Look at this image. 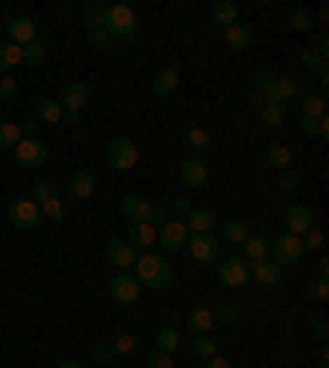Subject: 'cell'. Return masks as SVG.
<instances>
[{
	"mask_svg": "<svg viewBox=\"0 0 329 368\" xmlns=\"http://www.w3.org/2000/svg\"><path fill=\"white\" fill-rule=\"evenodd\" d=\"M135 280L148 286V290H168L172 280H175V270H172V263L164 260L162 253H152V250H145L139 253V260H135Z\"/></svg>",
	"mask_w": 329,
	"mask_h": 368,
	"instance_id": "1",
	"label": "cell"
},
{
	"mask_svg": "<svg viewBox=\"0 0 329 368\" xmlns=\"http://www.w3.org/2000/svg\"><path fill=\"white\" fill-rule=\"evenodd\" d=\"M263 162L270 164V168H280V171H286L293 158H290V148H286V145H270V148H267V155H263Z\"/></svg>",
	"mask_w": 329,
	"mask_h": 368,
	"instance_id": "34",
	"label": "cell"
},
{
	"mask_svg": "<svg viewBox=\"0 0 329 368\" xmlns=\"http://www.w3.org/2000/svg\"><path fill=\"white\" fill-rule=\"evenodd\" d=\"M188 250H191L195 263H214L220 257V243L214 234H191L188 237Z\"/></svg>",
	"mask_w": 329,
	"mask_h": 368,
	"instance_id": "8",
	"label": "cell"
},
{
	"mask_svg": "<svg viewBox=\"0 0 329 368\" xmlns=\"http://www.w3.org/2000/svg\"><path fill=\"white\" fill-rule=\"evenodd\" d=\"M178 346H181V336H178L175 329H158L155 332V352H164V355H175L178 352Z\"/></svg>",
	"mask_w": 329,
	"mask_h": 368,
	"instance_id": "28",
	"label": "cell"
},
{
	"mask_svg": "<svg viewBox=\"0 0 329 368\" xmlns=\"http://www.w3.org/2000/svg\"><path fill=\"white\" fill-rule=\"evenodd\" d=\"M188 348H191V355H195V358L208 362V358L218 355V339H211V336H195L191 342H188Z\"/></svg>",
	"mask_w": 329,
	"mask_h": 368,
	"instance_id": "29",
	"label": "cell"
},
{
	"mask_svg": "<svg viewBox=\"0 0 329 368\" xmlns=\"http://www.w3.org/2000/svg\"><path fill=\"white\" fill-rule=\"evenodd\" d=\"M23 63H30V66H43L46 63V43L36 36L33 43L23 46Z\"/></svg>",
	"mask_w": 329,
	"mask_h": 368,
	"instance_id": "36",
	"label": "cell"
},
{
	"mask_svg": "<svg viewBox=\"0 0 329 368\" xmlns=\"http://www.w3.org/2000/svg\"><path fill=\"white\" fill-rule=\"evenodd\" d=\"M211 17H214V27H218V30H227L230 23H237V3H230V0H218Z\"/></svg>",
	"mask_w": 329,
	"mask_h": 368,
	"instance_id": "26",
	"label": "cell"
},
{
	"mask_svg": "<svg viewBox=\"0 0 329 368\" xmlns=\"http://www.w3.org/2000/svg\"><path fill=\"white\" fill-rule=\"evenodd\" d=\"M13 155H17V164H20V168H40V164L46 162V145L40 139H20L17 148H13Z\"/></svg>",
	"mask_w": 329,
	"mask_h": 368,
	"instance_id": "9",
	"label": "cell"
},
{
	"mask_svg": "<svg viewBox=\"0 0 329 368\" xmlns=\"http://www.w3.org/2000/svg\"><path fill=\"white\" fill-rule=\"evenodd\" d=\"M185 325H188V332H191V336H208L211 325H214L211 309H208V306H195V309L185 316Z\"/></svg>",
	"mask_w": 329,
	"mask_h": 368,
	"instance_id": "22",
	"label": "cell"
},
{
	"mask_svg": "<svg viewBox=\"0 0 329 368\" xmlns=\"http://www.w3.org/2000/svg\"><path fill=\"white\" fill-rule=\"evenodd\" d=\"M316 362H319V368H329V348H326V346L319 348V355H316Z\"/></svg>",
	"mask_w": 329,
	"mask_h": 368,
	"instance_id": "60",
	"label": "cell"
},
{
	"mask_svg": "<svg viewBox=\"0 0 329 368\" xmlns=\"http://www.w3.org/2000/svg\"><path fill=\"white\" fill-rule=\"evenodd\" d=\"M309 227H316V220H313V211H309L307 204H293L286 211V234L303 237Z\"/></svg>",
	"mask_w": 329,
	"mask_h": 368,
	"instance_id": "13",
	"label": "cell"
},
{
	"mask_svg": "<svg viewBox=\"0 0 329 368\" xmlns=\"http://www.w3.org/2000/svg\"><path fill=\"white\" fill-rule=\"evenodd\" d=\"M319 139H329V122H326V115L319 119Z\"/></svg>",
	"mask_w": 329,
	"mask_h": 368,
	"instance_id": "62",
	"label": "cell"
},
{
	"mask_svg": "<svg viewBox=\"0 0 329 368\" xmlns=\"http://www.w3.org/2000/svg\"><path fill=\"white\" fill-rule=\"evenodd\" d=\"M316 53L326 59L329 56V36H326V30H319V36H316Z\"/></svg>",
	"mask_w": 329,
	"mask_h": 368,
	"instance_id": "56",
	"label": "cell"
},
{
	"mask_svg": "<svg viewBox=\"0 0 329 368\" xmlns=\"http://www.w3.org/2000/svg\"><path fill=\"white\" fill-rule=\"evenodd\" d=\"M63 122H66V125H76V122H79V112H73V108H63Z\"/></svg>",
	"mask_w": 329,
	"mask_h": 368,
	"instance_id": "59",
	"label": "cell"
},
{
	"mask_svg": "<svg viewBox=\"0 0 329 368\" xmlns=\"http://www.w3.org/2000/svg\"><path fill=\"white\" fill-rule=\"evenodd\" d=\"M106 158H109V168H115V171H132V168L139 164V148H135L132 139L119 135V139H112Z\"/></svg>",
	"mask_w": 329,
	"mask_h": 368,
	"instance_id": "4",
	"label": "cell"
},
{
	"mask_svg": "<svg viewBox=\"0 0 329 368\" xmlns=\"http://www.w3.org/2000/svg\"><path fill=\"white\" fill-rule=\"evenodd\" d=\"M89 40L96 46H112V40H109V33L106 30H89Z\"/></svg>",
	"mask_w": 329,
	"mask_h": 368,
	"instance_id": "54",
	"label": "cell"
},
{
	"mask_svg": "<svg viewBox=\"0 0 329 368\" xmlns=\"http://www.w3.org/2000/svg\"><path fill=\"white\" fill-rule=\"evenodd\" d=\"M237 316H241V309H237V303H230V299H220L214 309H211V319L220 325H230V323H237Z\"/></svg>",
	"mask_w": 329,
	"mask_h": 368,
	"instance_id": "32",
	"label": "cell"
},
{
	"mask_svg": "<svg viewBox=\"0 0 329 368\" xmlns=\"http://www.w3.org/2000/svg\"><path fill=\"white\" fill-rule=\"evenodd\" d=\"M112 355H115V352H112V346H102V342H99V346H92V362H96V365H106Z\"/></svg>",
	"mask_w": 329,
	"mask_h": 368,
	"instance_id": "50",
	"label": "cell"
},
{
	"mask_svg": "<svg viewBox=\"0 0 329 368\" xmlns=\"http://www.w3.org/2000/svg\"><path fill=\"white\" fill-rule=\"evenodd\" d=\"M296 184H300V181H296V174L290 171V168H286V171H280V181H276V187H280V191H293Z\"/></svg>",
	"mask_w": 329,
	"mask_h": 368,
	"instance_id": "51",
	"label": "cell"
},
{
	"mask_svg": "<svg viewBox=\"0 0 329 368\" xmlns=\"http://www.w3.org/2000/svg\"><path fill=\"white\" fill-rule=\"evenodd\" d=\"M300 240H303V250H323L326 247V234H323L319 227H309Z\"/></svg>",
	"mask_w": 329,
	"mask_h": 368,
	"instance_id": "43",
	"label": "cell"
},
{
	"mask_svg": "<svg viewBox=\"0 0 329 368\" xmlns=\"http://www.w3.org/2000/svg\"><path fill=\"white\" fill-rule=\"evenodd\" d=\"M56 368H83V362H76V358H63Z\"/></svg>",
	"mask_w": 329,
	"mask_h": 368,
	"instance_id": "61",
	"label": "cell"
},
{
	"mask_svg": "<svg viewBox=\"0 0 329 368\" xmlns=\"http://www.w3.org/2000/svg\"><path fill=\"white\" fill-rule=\"evenodd\" d=\"M106 257H109V263L122 273V270H132V267H135V260H139V250L129 247L125 240H109V243H106Z\"/></svg>",
	"mask_w": 329,
	"mask_h": 368,
	"instance_id": "11",
	"label": "cell"
},
{
	"mask_svg": "<svg viewBox=\"0 0 329 368\" xmlns=\"http://www.w3.org/2000/svg\"><path fill=\"white\" fill-rule=\"evenodd\" d=\"M204 368H230V362H227V358H220V355H214V358L204 362Z\"/></svg>",
	"mask_w": 329,
	"mask_h": 368,
	"instance_id": "58",
	"label": "cell"
},
{
	"mask_svg": "<svg viewBox=\"0 0 329 368\" xmlns=\"http://www.w3.org/2000/svg\"><path fill=\"white\" fill-rule=\"evenodd\" d=\"M214 224H218V217H214V211H208V207H191V214L185 217L188 234H211Z\"/></svg>",
	"mask_w": 329,
	"mask_h": 368,
	"instance_id": "17",
	"label": "cell"
},
{
	"mask_svg": "<svg viewBox=\"0 0 329 368\" xmlns=\"http://www.w3.org/2000/svg\"><path fill=\"white\" fill-rule=\"evenodd\" d=\"M191 207H195V204H191V197H188V194H178L175 201L168 204V214H175L178 220H185V217L191 214Z\"/></svg>",
	"mask_w": 329,
	"mask_h": 368,
	"instance_id": "44",
	"label": "cell"
},
{
	"mask_svg": "<svg viewBox=\"0 0 329 368\" xmlns=\"http://www.w3.org/2000/svg\"><path fill=\"white\" fill-rule=\"evenodd\" d=\"M92 191H96V174L92 171H73V178H69V194L73 197H92Z\"/></svg>",
	"mask_w": 329,
	"mask_h": 368,
	"instance_id": "24",
	"label": "cell"
},
{
	"mask_svg": "<svg viewBox=\"0 0 329 368\" xmlns=\"http://www.w3.org/2000/svg\"><path fill=\"white\" fill-rule=\"evenodd\" d=\"M260 119H263V125H270V129H276V125H284V122H286V106H284V102H274V106H263V108H260Z\"/></svg>",
	"mask_w": 329,
	"mask_h": 368,
	"instance_id": "37",
	"label": "cell"
},
{
	"mask_svg": "<svg viewBox=\"0 0 329 368\" xmlns=\"http://www.w3.org/2000/svg\"><path fill=\"white\" fill-rule=\"evenodd\" d=\"M112 352H115V355H132V352H135V336H129V332L119 336L112 342Z\"/></svg>",
	"mask_w": 329,
	"mask_h": 368,
	"instance_id": "48",
	"label": "cell"
},
{
	"mask_svg": "<svg viewBox=\"0 0 329 368\" xmlns=\"http://www.w3.org/2000/svg\"><path fill=\"white\" fill-rule=\"evenodd\" d=\"M300 132H303V135H319V119H307V115H300Z\"/></svg>",
	"mask_w": 329,
	"mask_h": 368,
	"instance_id": "53",
	"label": "cell"
},
{
	"mask_svg": "<svg viewBox=\"0 0 329 368\" xmlns=\"http://www.w3.org/2000/svg\"><path fill=\"white\" fill-rule=\"evenodd\" d=\"M303 253H307V250H303V240L293 237V234H284V237H276L274 243H270V260L280 263V267L296 263Z\"/></svg>",
	"mask_w": 329,
	"mask_h": 368,
	"instance_id": "6",
	"label": "cell"
},
{
	"mask_svg": "<svg viewBox=\"0 0 329 368\" xmlns=\"http://www.w3.org/2000/svg\"><path fill=\"white\" fill-rule=\"evenodd\" d=\"M313 336H316L319 342H326V336H329V323H326V319H316V323H313Z\"/></svg>",
	"mask_w": 329,
	"mask_h": 368,
	"instance_id": "55",
	"label": "cell"
},
{
	"mask_svg": "<svg viewBox=\"0 0 329 368\" xmlns=\"http://www.w3.org/2000/svg\"><path fill=\"white\" fill-rule=\"evenodd\" d=\"M102 20H106V7H86V23H89V30H102Z\"/></svg>",
	"mask_w": 329,
	"mask_h": 368,
	"instance_id": "47",
	"label": "cell"
},
{
	"mask_svg": "<svg viewBox=\"0 0 329 368\" xmlns=\"http://www.w3.org/2000/svg\"><path fill=\"white\" fill-rule=\"evenodd\" d=\"M178 174H181V184H185V187L197 191V187L208 184V162H204V158H185V164H181Z\"/></svg>",
	"mask_w": 329,
	"mask_h": 368,
	"instance_id": "12",
	"label": "cell"
},
{
	"mask_svg": "<svg viewBox=\"0 0 329 368\" xmlns=\"http://www.w3.org/2000/svg\"><path fill=\"white\" fill-rule=\"evenodd\" d=\"M102 30L109 33V40H129V36H135V13H132V7H125V3L106 7Z\"/></svg>",
	"mask_w": 329,
	"mask_h": 368,
	"instance_id": "2",
	"label": "cell"
},
{
	"mask_svg": "<svg viewBox=\"0 0 329 368\" xmlns=\"http://www.w3.org/2000/svg\"><path fill=\"white\" fill-rule=\"evenodd\" d=\"M309 299H313V303H326L329 299V280H313L309 283Z\"/></svg>",
	"mask_w": 329,
	"mask_h": 368,
	"instance_id": "46",
	"label": "cell"
},
{
	"mask_svg": "<svg viewBox=\"0 0 329 368\" xmlns=\"http://www.w3.org/2000/svg\"><path fill=\"white\" fill-rule=\"evenodd\" d=\"M241 257L247 263H257V260H267L270 257V240L260 237V234H247L244 237V250H241Z\"/></svg>",
	"mask_w": 329,
	"mask_h": 368,
	"instance_id": "19",
	"label": "cell"
},
{
	"mask_svg": "<svg viewBox=\"0 0 329 368\" xmlns=\"http://www.w3.org/2000/svg\"><path fill=\"white\" fill-rule=\"evenodd\" d=\"M188 237H191V234H188L185 220H168V224L158 227V243H162V250H168V253L188 247Z\"/></svg>",
	"mask_w": 329,
	"mask_h": 368,
	"instance_id": "10",
	"label": "cell"
},
{
	"mask_svg": "<svg viewBox=\"0 0 329 368\" xmlns=\"http://www.w3.org/2000/svg\"><path fill=\"white\" fill-rule=\"evenodd\" d=\"M224 33V43L230 46V50H251L253 46V30H251V23H230L227 30H220Z\"/></svg>",
	"mask_w": 329,
	"mask_h": 368,
	"instance_id": "16",
	"label": "cell"
},
{
	"mask_svg": "<svg viewBox=\"0 0 329 368\" xmlns=\"http://www.w3.org/2000/svg\"><path fill=\"white\" fill-rule=\"evenodd\" d=\"M109 296L119 306H132L139 296H142V283L135 280V273H132V270H122V273H115V276H112Z\"/></svg>",
	"mask_w": 329,
	"mask_h": 368,
	"instance_id": "5",
	"label": "cell"
},
{
	"mask_svg": "<svg viewBox=\"0 0 329 368\" xmlns=\"http://www.w3.org/2000/svg\"><path fill=\"white\" fill-rule=\"evenodd\" d=\"M185 148L191 152V158H204L211 148V132L201 129V125H191L185 132Z\"/></svg>",
	"mask_w": 329,
	"mask_h": 368,
	"instance_id": "18",
	"label": "cell"
},
{
	"mask_svg": "<svg viewBox=\"0 0 329 368\" xmlns=\"http://www.w3.org/2000/svg\"><path fill=\"white\" fill-rule=\"evenodd\" d=\"M13 96H17V79L4 76L0 79V99H13Z\"/></svg>",
	"mask_w": 329,
	"mask_h": 368,
	"instance_id": "52",
	"label": "cell"
},
{
	"mask_svg": "<svg viewBox=\"0 0 329 368\" xmlns=\"http://www.w3.org/2000/svg\"><path fill=\"white\" fill-rule=\"evenodd\" d=\"M251 280H257L260 286H280V280H284V267L274 263L270 257H267V260H257V263H251Z\"/></svg>",
	"mask_w": 329,
	"mask_h": 368,
	"instance_id": "14",
	"label": "cell"
},
{
	"mask_svg": "<svg viewBox=\"0 0 329 368\" xmlns=\"http://www.w3.org/2000/svg\"><path fill=\"white\" fill-rule=\"evenodd\" d=\"M89 96H92V86H89V83H69V86L63 89V102H59V106L79 112V108L89 102Z\"/></svg>",
	"mask_w": 329,
	"mask_h": 368,
	"instance_id": "21",
	"label": "cell"
},
{
	"mask_svg": "<svg viewBox=\"0 0 329 368\" xmlns=\"http://www.w3.org/2000/svg\"><path fill=\"white\" fill-rule=\"evenodd\" d=\"M316 276H319V280H326V276H329V260H326V257H319V260H316Z\"/></svg>",
	"mask_w": 329,
	"mask_h": 368,
	"instance_id": "57",
	"label": "cell"
},
{
	"mask_svg": "<svg viewBox=\"0 0 329 368\" xmlns=\"http://www.w3.org/2000/svg\"><path fill=\"white\" fill-rule=\"evenodd\" d=\"M36 122H63V106L53 99H40L36 102Z\"/></svg>",
	"mask_w": 329,
	"mask_h": 368,
	"instance_id": "33",
	"label": "cell"
},
{
	"mask_svg": "<svg viewBox=\"0 0 329 368\" xmlns=\"http://www.w3.org/2000/svg\"><path fill=\"white\" fill-rule=\"evenodd\" d=\"M303 115L307 119H323L326 115V92H307L303 96Z\"/></svg>",
	"mask_w": 329,
	"mask_h": 368,
	"instance_id": "30",
	"label": "cell"
},
{
	"mask_svg": "<svg viewBox=\"0 0 329 368\" xmlns=\"http://www.w3.org/2000/svg\"><path fill=\"white\" fill-rule=\"evenodd\" d=\"M296 92H300V79L296 76H284V79H276V99L280 102H290V99H296Z\"/></svg>",
	"mask_w": 329,
	"mask_h": 368,
	"instance_id": "40",
	"label": "cell"
},
{
	"mask_svg": "<svg viewBox=\"0 0 329 368\" xmlns=\"http://www.w3.org/2000/svg\"><path fill=\"white\" fill-rule=\"evenodd\" d=\"M7 217H10L13 227L20 230H33L40 220H43V214H40V204H33L30 197H23V201H13L10 211H7Z\"/></svg>",
	"mask_w": 329,
	"mask_h": 368,
	"instance_id": "7",
	"label": "cell"
},
{
	"mask_svg": "<svg viewBox=\"0 0 329 368\" xmlns=\"http://www.w3.org/2000/svg\"><path fill=\"white\" fill-rule=\"evenodd\" d=\"M218 280L230 290H237V286H247L251 283V263L244 260L241 253H230L224 260L218 263Z\"/></svg>",
	"mask_w": 329,
	"mask_h": 368,
	"instance_id": "3",
	"label": "cell"
},
{
	"mask_svg": "<svg viewBox=\"0 0 329 368\" xmlns=\"http://www.w3.org/2000/svg\"><path fill=\"white\" fill-rule=\"evenodd\" d=\"M20 63H23V46L4 40L0 43V73H10L13 66H20Z\"/></svg>",
	"mask_w": 329,
	"mask_h": 368,
	"instance_id": "27",
	"label": "cell"
},
{
	"mask_svg": "<svg viewBox=\"0 0 329 368\" xmlns=\"http://www.w3.org/2000/svg\"><path fill=\"white\" fill-rule=\"evenodd\" d=\"M50 197H56V184H50V181H36L33 184V204H46Z\"/></svg>",
	"mask_w": 329,
	"mask_h": 368,
	"instance_id": "42",
	"label": "cell"
},
{
	"mask_svg": "<svg viewBox=\"0 0 329 368\" xmlns=\"http://www.w3.org/2000/svg\"><path fill=\"white\" fill-rule=\"evenodd\" d=\"M178 86H181V73H178V69H162V73L152 79L155 96H175Z\"/></svg>",
	"mask_w": 329,
	"mask_h": 368,
	"instance_id": "23",
	"label": "cell"
},
{
	"mask_svg": "<svg viewBox=\"0 0 329 368\" xmlns=\"http://www.w3.org/2000/svg\"><path fill=\"white\" fill-rule=\"evenodd\" d=\"M158 240V230L152 227V224H145V220H139V224H132L129 227V247H135V250H152V243Z\"/></svg>",
	"mask_w": 329,
	"mask_h": 368,
	"instance_id": "20",
	"label": "cell"
},
{
	"mask_svg": "<svg viewBox=\"0 0 329 368\" xmlns=\"http://www.w3.org/2000/svg\"><path fill=\"white\" fill-rule=\"evenodd\" d=\"M220 234L227 240H234V243H244V237L251 234V227L244 224V220H224V227H220Z\"/></svg>",
	"mask_w": 329,
	"mask_h": 368,
	"instance_id": "41",
	"label": "cell"
},
{
	"mask_svg": "<svg viewBox=\"0 0 329 368\" xmlns=\"http://www.w3.org/2000/svg\"><path fill=\"white\" fill-rule=\"evenodd\" d=\"M40 214H43L46 220H66L69 207H66V201H59V197H50L46 204H40Z\"/></svg>",
	"mask_w": 329,
	"mask_h": 368,
	"instance_id": "39",
	"label": "cell"
},
{
	"mask_svg": "<svg viewBox=\"0 0 329 368\" xmlns=\"http://www.w3.org/2000/svg\"><path fill=\"white\" fill-rule=\"evenodd\" d=\"M142 220H145V224H152V227L158 230L162 224H168V220H172V214H168V204H152V201H148V204H145Z\"/></svg>",
	"mask_w": 329,
	"mask_h": 368,
	"instance_id": "35",
	"label": "cell"
},
{
	"mask_svg": "<svg viewBox=\"0 0 329 368\" xmlns=\"http://www.w3.org/2000/svg\"><path fill=\"white\" fill-rule=\"evenodd\" d=\"M20 125L17 122H0V148H17V141H20Z\"/></svg>",
	"mask_w": 329,
	"mask_h": 368,
	"instance_id": "38",
	"label": "cell"
},
{
	"mask_svg": "<svg viewBox=\"0 0 329 368\" xmlns=\"http://www.w3.org/2000/svg\"><path fill=\"white\" fill-rule=\"evenodd\" d=\"M145 197H139V194H125L122 197V217L125 220H132V224H139L142 220V214H145Z\"/></svg>",
	"mask_w": 329,
	"mask_h": 368,
	"instance_id": "31",
	"label": "cell"
},
{
	"mask_svg": "<svg viewBox=\"0 0 329 368\" xmlns=\"http://www.w3.org/2000/svg\"><path fill=\"white\" fill-rule=\"evenodd\" d=\"M300 63H303V69H307V73H313V76H316L319 83L326 86L329 69H326V59H323L316 50H303V53H300Z\"/></svg>",
	"mask_w": 329,
	"mask_h": 368,
	"instance_id": "25",
	"label": "cell"
},
{
	"mask_svg": "<svg viewBox=\"0 0 329 368\" xmlns=\"http://www.w3.org/2000/svg\"><path fill=\"white\" fill-rule=\"evenodd\" d=\"M10 43H17V46H27V43H33L36 40V30H40V23L33 20V17H17V20H10Z\"/></svg>",
	"mask_w": 329,
	"mask_h": 368,
	"instance_id": "15",
	"label": "cell"
},
{
	"mask_svg": "<svg viewBox=\"0 0 329 368\" xmlns=\"http://www.w3.org/2000/svg\"><path fill=\"white\" fill-rule=\"evenodd\" d=\"M290 27H293V33H309L313 30V17H309V10H293Z\"/></svg>",
	"mask_w": 329,
	"mask_h": 368,
	"instance_id": "45",
	"label": "cell"
},
{
	"mask_svg": "<svg viewBox=\"0 0 329 368\" xmlns=\"http://www.w3.org/2000/svg\"><path fill=\"white\" fill-rule=\"evenodd\" d=\"M145 368H175V362H172V355H164V352H152Z\"/></svg>",
	"mask_w": 329,
	"mask_h": 368,
	"instance_id": "49",
	"label": "cell"
}]
</instances>
